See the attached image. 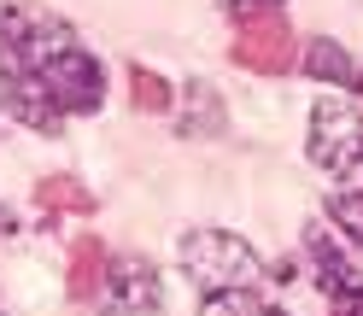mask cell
<instances>
[{
    "label": "cell",
    "instance_id": "cell-1",
    "mask_svg": "<svg viewBox=\"0 0 363 316\" xmlns=\"http://www.w3.org/2000/svg\"><path fill=\"white\" fill-rule=\"evenodd\" d=\"M176 258H182V269H188V281H199L206 293L252 287L258 269H264L258 252H252L240 235H229V229H194V235H182Z\"/></svg>",
    "mask_w": 363,
    "mask_h": 316
},
{
    "label": "cell",
    "instance_id": "cell-2",
    "mask_svg": "<svg viewBox=\"0 0 363 316\" xmlns=\"http://www.w3.org/2000/svg\"><path fill=\"white\" fill-rule=\"evenodd\" d=\"M305 152L328 176H363V111H352L346 100H316Z\"/></svg>",
    "mask_w": 363,
    "mask_h": 316
},
{
    "label": "cell",
    "instance_id": "cell-3",
    "mask_svg": "<svg viewBox=\"0 0 363 316\" xmlns=\"http://www.w3.org/2000/svg\"><path fill=\"white\" fill-rule=\"evenodd\" d=\"M35 77H41V88L53 94V106L65 111V118H82V111H100L106 106V71H100L94 53L77 47V41L59 47L53 59H41Z\"/></svg>",
    "mask_w": 363,
    "mask_h": 316
},
{
    "label": "cell",
    "instance_id": "cell-4",
    "mask_svg": "<svg viewBox=\"0 0 363 316\" xmlns=\"http://www.w3.org/2000/svg\"><path fill=\"white\" fill-rule=\"evenodd\" d=\"M71 41H77V30L65 18L41 12V6H24V0H0V53H12L18 64L35 71L41 59H53Z\"/></svg>",
    "mask_w": 363,
    "mask_h": 316
},
{
    "label": "cell",
    "instance_id": "cell-5",
    "mask_svg": "<svg viewBox=\"0 0 363 316\" xmlns=\"http://www.w3.org/2000/svg\"><path fill=\"white\" fill-rule=\"evenodd\" d=\"M235 64L258 77H287L293 64H299V35L281 12H264V18H246L240 35H235Z\"/></svg>",
    "mask_w": 363,
    "mask_h": 316
},
{
    "label": "cell",
    "instance_id": "cell-6",
    "mask_svg": "<svg viewBox=\"0 0 363 316\" xmlns=\"http://www.w3.org/2000/svg\"><path fill=\"white\" fill-rule=\"evenodd\" d=\"M0 106H6V118H18L35 135H59L65 129V111L53 106L48 88H41V77L30 64H18L12 53H0Z\"/></svg>",
    "mask_w": 363,
    "mask_h": 316
},
{
    "label": "cell",
    "instance_id": "cell-7",
    "mask_svg": "<svg viewBox=\"0 0 363 316\" xmlns=\"http://www.w3.org/2000/svg\"><path fill=\"white\" fill-rule=\"evenodd\" d=\"M100 293H106V316H152L164 305V281L147 258H111Z\"/></svg>",
    "mask_w": 363,
    "mask_h": 316
},
{
    "label": "cell",
    "instance_id": "cell-8",
    "mask_svg": "<svg viewBox=\"0 0 363 316\" xmlns=\"http://www.w3.org/2000/svg\"><path fill=\"white\" fill-rule=\"evenodd\" d=\"M311 264H316V287L328 293L334 316H363V269H352L346 258H340V246L323 229L311 235Z\"/></svg>",
    "mask_w": 363,
    "mask_h": 316
},
{
    "label": "cell",
    "instance_id": "cell-9",
    "mask_svg": "<svg viewBox=\"0 0 363 316\" xmlns=\"http://www.w3.org/2000/svg\"><path fill=\"white\" fill-rule=\"evenodd\" d=\"M176 129H182V135H194V141H199V135H223V129H229V111H223V94H217L211 82H188V88H182V111H176Z\"/></svg>",
    "mask_w": 363,
    "mask_h": 316
},
{
    "label": "cell",
    "instance_id": "cell-10",
    "mask_svg": "<svg viewBox=\"0 0 363 316\" xmlns=\"http://www.w3.org/2000/svg\"><path fill=\"white\" fill-rule=\"evenodd\" d=\"M106 264H111V252L94 240V235H82L77 246H71V276H65V293L71 299H100V287H106Z\"/></svg>",
    "mask_w": 363,
    "mask_h": 316
},
{
    "label": "cell",
    "instance_id": "cell-11",
    "mask_svg": "<svg viewBox=\"0 0 363 316\" xmlns=\"http://www.w3.org/2000/svg\"><path fill=\"white\" fill-rule=\"evenodd\" d=\"M305 77H311V82H346V88H363L357 59H352L346 47H334L328 35H316L311 47H305Z\"/></svg>",
    "mask_w": 363,
    "mask_h": 316
},
{
    "label": "cell",
    "instance_id": "cell-12",
    "mask_svg": "<svg viewBox=\"0 0 363 316\" xmlns=\"http://www.w3.org/2000/svg\"><path fill=\"white\" fill-rule=\"evenodd\" d=\"M35 205L48 211V217H59V211H77V217H88V211H94V193H88V188L77 182V176H41Z\"/></svg>",
    "mask_w": 363,
    "mask_h": 316
},
{
    "label": "cell",
    "instance_id": "cell-13",
    "mask_svg": "<svg viewBox=\"0 0 363 316\" xmlns=\"http://www.w3.org/2000/svg\"><path fill=\"white\" fill-rule=\"evenodd\" d=\"M199 316H287V310L269 305L264 293H252V287H229V293H206Z\"/></svg>",
    "mask_w": 363,
    "mask_h": 316
},
{
    "label": "cell",
    "instance_id": "cell-14",
    "mask_svg": "<svg viewBox=\"0 0 363 316\" xmlns=\"http://www.w3.org/2000/svg\"><path fill=\"white\" fill-rule=\"evenodd\" d=\"M129 100H135V111H147V118H164L176 106V88L158 71H147V64H129Z\"/></svg>",
    "mask_w": 363,
    "mask_h": 316
},
{
    "label": "cell",
    "instance_id": "cell-15",
    "mask_svg": "<svg viewBox=\"0 0 363 316\" xmlns=\"http://www.w3.org/2000/svg\"><path fill=\"white\" fill-rule=\"evenodd\" d=\"M328 217L340 222V235L363 246V193H334L328 199Z\"/></svg>",
    "mask_w": 363,
    "mask_h": 316
},
{
    "label": "cell",
    "instance_id": "cell-16",
    "mask_svg": "<svg viewBox=\"0 0 363 316\" xmlns=\"http://www.w3.org/2000/svg\"><path fill=\"white\" fill-rule=\"evenodd\" d=\"M223 6H229V12L240 18V24H246V18H264V12H276L281 0H223Z\"/></svg>",
    "mask_w": 363,
    "mask_h": 316
},
{
    "label": "cell",
    "instance_id": "cell-17",
    "mask_svg": "<svg viewBox=\"0 0 363 316\" xmlns=\"http://www.w3.org/2000/svg\"><path fill=\"white\" fill-rule=\"evenodd\" d=\"M12 235V211H0V240H6Z\"/></svg>",
    "mask_w": 363,
    "mask_h": 316
},
{
    "label": "cell",
    "instance_id": "cell-18",
    "mask_svg": "<svg viewBox=\"0 0 363 316\" xmlns=\"http://www.w3.org/2000/svg\"><path fill=\"white\" fill-rule=\"evenodd\" d=\"M0 316H6V310H0Z\"/></svg>",
    "mask_w": 363,
    "mask_h": 316
}]
</instances>
